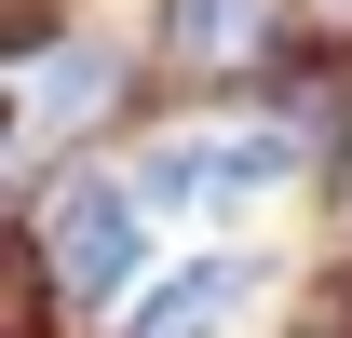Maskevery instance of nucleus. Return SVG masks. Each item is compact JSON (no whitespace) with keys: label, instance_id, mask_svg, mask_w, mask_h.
Instances as JSON below:
<instances>
[{"label":"nucleus","instance_id":"nucleus-1","mask_svg":"<svg viewBox=\"0 0 352 338\" xmlns=\"http://www.w3.org/2000/svg\"><path fill=\"white\" fill-rule=\"evenodd\" d=\"M41 284L68 297V311H135V271H149V203H135L122 176H95V163H68L41 190Z\"/></svg>","mask_w":352,"mask_h":338},{"label":"nucleus","instance_id":"nucleus-2","mask_svg":"<svg viewBox=\"0 0 352 338\" xmlns=\"http://www.w3.org/2000/svg\"><path fill=\"white\" fill-rule=\"evenodd\" d=\"M122 190L149 203V230H163V216H244V203H271V190H298V135L285 122H190V135H163Z\"/></svg>","mask_w":352,"mask_h":338},{"label":"nucleus","instance_id":"nucleus-3","mask_svg":"<svg viewBox=\"0 0 352 338\" xmlns=\"http://www.w3.org/2000/svg\"><path fill=\"white\" fill-rule=\"evenodd\" d=\"M244 297H258V257H244V244H190L163 284H135L122 338H230V311H244Z\"/></svg>","mask_w":352,"mask_h":338}]
</instances>
